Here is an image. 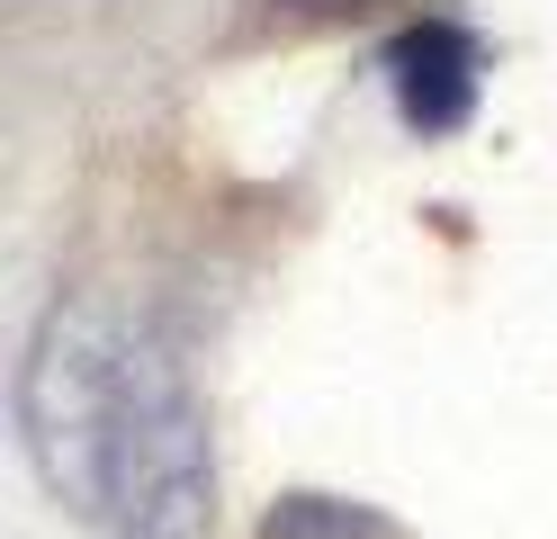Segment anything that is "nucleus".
<instances>
[{"mask_svg": "<svg viewBox=\"0 0 557 539\" xmlns=\"http://www.w3.org/2000/svg\"><path fill=\"white\" fill-rule=\"evenodd\" d=\"M126 359L135 333L90 297H54L37 342L18 359V441L37 458L46 494L73 522H109V477H117V422H126Z\"/></svg>", "mask_w": 557, "mask_h": 539, "instance_id": "f257e3e1", "label": "nucleus"}, {"mask_svg": "<svg viewBox=\"0 0 557 539\" xmlns=\"http://www.w3.org/2000/svg\"><path fill=\"white\" fill-rule=\"evenodd\" d=\"M109 522L117 539H216V441H207L189 359L162 333H135V359H126Z\"/></svg>", "mask_w": 557, "mask_h": 539, "instance_id": "f03ea898", "label": "nucleus"}, {"mask_svg": "<svg viewBox=\"0 0 557 539\" xmlns=\"http://www.w3.org/2000/svg\"><path fill=\"white\" fill-rule=\"evenodd\" d=\"M278 19H369L377 0H270Z\"/></svg>", "mask_w": 557, "mask_h": 539, "instance_id": "39448f33", "label": "nucleus"}, {"mask_svg": "<svg viewBox=\"0 0 557 539\" xmlns=\"http://www.w3.org/2000/svg\"><path fill=\"white\" fill-rule=\"evenodd\" d=\"M476 82H485V46L459 19H413L387 36V90L413 135H459L476 118Z\"/></svg>", "mask_w": 557, "mask_h": 539, "instance_id": "7ed1b4c3", "label": "nucleus"}, {"mask_svg": "<svg viewBox=\"0 0 557 539\" xmlns=\"http://www.w3.org/2000/svg\"><path fill=\"white\" fill-rule=\"evenodd\" d=\"M261 539H413L396 513H377L360 494H324V486H288L261 513Z\"/></svg>", "mask_w": 557, "mask_h": 539, "instance_id": "20e7f679", "label": "nucleus"}]
</instances>
